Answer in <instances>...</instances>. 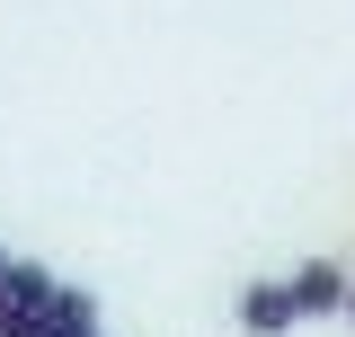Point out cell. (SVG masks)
Returning <instances> with one entry per match:
<instances>
[{
  "mask_svg": "<svg viewBox=\"0 0 355 337\" xmlns=\"http://www.w3.org/2000/svg\"><path fill=\"white\" fill-rule=\"evenodd\" d=\"M9 337H107V311H98V293H89V284L53 275V293H44Z\"/></svg>",
  "mask_w": 355,
  "mask_h": 337,
  "instance_id": "2",
  "label": "cell"
},
{
  "mask_svg": "<svg viewBox=\"0 0 355 337\" xmlns=\"http://www.w3.org/2000/svg\"><path fill=\"white\" fill-rule=\"evenodd\" d=\"M347 329H355V293H347Z\"/></svg>",
  "mask_w": 355,
  "mask_h": 337,
  "instance_id": "3",
  "label": "cell"
},
{
  "mask_svg": "<svg viewBox=\"0 0 355 337\" xmlns=\"http://www.w3.org/2000/svg\"><path fill=\"white\" fill-rule=\"evenodd\" d=\"M311 311H302V293H293V275H249L240 293H231V329L240 337H293Z\"/></svg>",
  "mask_w": 355,
  "mask_h": 337,
  "instance_id": "1",
  "label": "cell"
}]
</instances>
